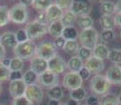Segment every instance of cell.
Returning a JSON list of instances; mask_svg holds the SVG:
<instances>
[{
  "label": "cell",
  "mask_w": 121,
  "mask_h": 105,
  "mask_svg": "<svg viewBox=\"0 0 121 105\" xmlns=\"http://www.w3.org/2000/svg\"><path fill=\"white\" fill-rule=\"evenodd\" d=\"M25 31L27 33L30 40L39 39L41 37H44L48 32V24H43L36 20H33L31 22H27L25 25Z\"/></svg>",
  "instance_id": "5b68a950"
},
{
  "label": "cell",
  "mask_w": 121,
  "mask_h": 105,
  "mask_svg": "<svg viewBox=\"0 0 121 105\" xmlns=\"http://www.w3.org/2000/svg\"><path fill=\"white\" fill-rule=\"evenodd\" d=\"M77 56L80 58L82 61H86L87 59H90L92 57V50L91 48H87L85 46H80L77 52Z\"/></svg>",
  "instance_id": "d590c367"
},
{
  "label": "cell",
  "mask_w": 121,
  "mask_h": 105,
  "mask_svg": "<svg viewBox=\"0 0 121 105\" xmlns=\"http://www.w3.org/2000/svg\"><path fill=\"white\" fill-rule=\"evenodd\" d=\"M53 3H54L53 0H34L32 6L35 10L39 11V13H40V12H45Z\"/></svg>",
  "instance_id": "83f0119b"
},
{
  "label": "cell",
  "mask_w": 121,
  "mask_h": 105,
  "mask_svg": "<svg viewBox=\"0 0 121 105\" xmlns=\"http://www.w3.org/2000/svg\"><path fill=\"white\" fill-rule=\"evenodd\" d=\"M48 99H51V100L60 101L64 96L62 86L60 84H57V85H54L52 87L48 88Z\"/></svg>",
  "instance_id": "44dd1931"
},
{
  "label": "cell",
  "mask_w": 121,
  "mask_h": 105,
  "mask_svg": "<svg viewBox=\"0 0 121 105\" xmlns=\"http://www.w3.org/2000/svg\"><path fill=\"white\" fill-rule=\"evenodd\" d=\"M108 45L104 43H97L96 46L92 50V55L96 58H99L101 60L104 59H108Z\"/></svg>",
  "instance_id": "ac0fdd59"
},
{
  "label": "cell",
  "mask_w": 121,
  "mask_h": 105,
  "mask_svg": "<svg viewBox=\"0 0 121 105\" xmlns=\"http://www.w3.org/2000/svg\"><path fill=\"white\" fill-rule=\"evenodd\" d=\"M116 34L114 32V29H102V32L100 33V40L103 42L104 44L111 42L115 39Z\"/></svg>",
  "instance_id": "e575fe53"
},
{
  "label": "cell",
  "mask_w": 121,
  "mask_h": 105,
  "mask_svg": "<svg viewBox=\"0 0 121 105\" xmlns=\"http://www.w3.org/2000/svg\"><path fill=\"white\" fill-rule=\"evenodd\" d=\"M36 44L33 40H29L23 43H17V45L13 48V53L15 57H18L20 59L24 60H31L35 57L36 53Z\"/></svg>",
  "instance_id": "7a4b0ae2"
},
{
  "label": "cell",
  "mask_w": 121,
  "mask_h": 105,
  "mask_svg": "<svg viewBox=\"0 0 121 105\" xmlns=\"http://www.w3.org/2000/svg\"><path fill=\"white\" fill-rule=\"evenodd\" d=\"M99 23L103 29H114V27L116 26L114 16L101 15V17L99 18Z\"/></svg>",
  "instance_id": "d4e9b609"
},
{
  "label": "cell",
  "mask_w": 121,
  "mask_h": 105,
  "mask_svg": "<svg viewBox=\"0 0 121 105\" xmlns=\"http://www.w3.org/2000/svg\"><path fill=\"white\" fill-rule=\"evenodd\" d=\"M85 102H86V105H99L100 99L96 95H90L85 98Z\"/></svg>",
  "instance_id": "b9f144b4"
},
{
  "label": "cell",
  "mask_w": 121,
  "mask_h": 105,
  "mask_svg": "<svg viewBox=\"0 0 121 105\" xmlns=\"http://www.w3.org/2000/svg\"><path fill=\"white\" fill-rule=\"evenodd\" d=\"M58 105H66L65 103H61V102H59V104H58Z\"/></svg>",
  "instance_id": "6f0895ef"
},
{
  "label": "cell",
  "mask_w": 121,
  "mask_h": 105,
  "mask_svg": "<svg viewBox=\"0 0 121 105\" xmlns=\"http://www.w3.org/2000/svg\"><path fill=\"white\" fill-rule=\"evenodd\" d=\"M91 2H94V3H98V4H101L104 0H90Z\"/></svg>",
  "instance_id": "db71d44e"
},
{
  "label": "cell",
  "mask_w": 121,
  "mask_h": 105,
  "mask_svg": "<svg viewBox=\"0 0 121 105\" xmlns=\"http://www.w3.org/2000/svg\"><path fill=\"white\" fill-rule=\"evenodd\" d=\"M59 104V101H57V100H48V105H58Z\"/></svg>",
  "instance_id": "f5cc1de1"
},
{
  "label": "cell",
  "mask_w": 121,
  "mask_h": 105,
  "mask_svg": "<svg viewBox=\"0 0 121 105\" xmlns=\"http://www.w3.org/2000/svg\"><path fill=\"white\" fill-rule=\"evenodd\" d=\"M63 29H64V26L60 20L54 21V22H50L48 34H50V36H52L53 38H57V37H59L62 35Z\"/></svg>",
  "instance_id": "d6986e66"
},
{
  "label": "cell",
  "mask_w": 121,
  "mask_h": 105,
  "mask_svg": "<svg viewBox=\"0 0 121 105\" xmlns=\"http://www.w3.org/2000/svg\"><path fill=\"white\" fill-rule=\"evenodd\" d=\"M79 47H80V46H79L77 40L66 41L65 45H64V47H63V50L66 54H69V55L75 56V55H77V52H78Z\"/></svg>",
  "instance_id": "f546056e"
},
{
  "label": "cell",
  "mask_w": 121,
  "mask_h": 105,
  "mask_svg": "<svg viewBox=\"0 0 121 105\" xmlns=\"http://www.w3.org/2000/svg\"><path fill=\"white\" fill-rule=\"evenodd\" d=\"M86 97H87L86 89H85L83 86L71 90V92H69V99L74 100V101H77L79 103H80L81 101H84Z\"/></svg>",
  "instance_id": "603a6c76"
},
{
  "label": "cell",
  "mask_w": 121,
  "mask_h": 105,
  "mask_svg": "<svg viewBox=\"0 0 121 105\" xmlns=\"http://www.w3.org/2000/svg\"><path fill=\"white\" fill-rule=\"evenodd\" d=\"M9 15H10V21L15 24H24V23H27V20H29L27 8L20 3L12 6L9 10Z\"/></svg>",
  "instance_id": "277c9868"
},
{
  "label": "cell",
  "mask_w": 121,
  "mask_h": 105,
  "mask_svg": "<svg viewBox=\"0 0 121 105\" xmlns=\"http://www.w3.org/2000/svg\"><path fill=\"white\" fill-rule=\"evenodd\" d=\"M65 42H66V40L63 37L59 36V37H57V38H55V41L53 42V44H54L56 50H63L64 45H65Z\"/></svg>",
  "instance_id": "60d3db41"
},
{
  "label": "cell",
  "mask_w": 121,
  "mask_h": 105,
  "mask_svg": "<svg viewBox=\"0 0 121 105\" xmlns=\"http://www.w3.org/2000/svg\"><path fill=\"white\" fill-rule=\"evenodd\" d=\"M119 36H120V39H121V31H120V34H119Z\"/></svg>",
  "instance_id": "680465c9"
},
{
  "label": "cell",
  "mask_w": 121,
  "mask_h": 105,
  "mask_svg": "<svg viewBox=\"0 0 121 105\" xmlns=\"http://www.w3.org/2000/svg\"><path fill=\"white\" fill-rule=\"evenodd\" d=\"M0 105H5V104H0Z\"/></svg>",
  "instance_id": "94428289"
},
{
  "label": "cell",
  "mask_w": 121,
  "mask_h": 105,
  "mask_svg": "<svg viewBox=\"0 0 121 105\" xmlns=\"http://www.w3.org/2000/svg\"><path fill=\"white\" fill-rule=\"evenodd\" d=\"M84 66L91 71V74L97 75V74H100L103 71L104 67H105V64H104L103 60L92 56L90 59L84 61Z\"/></svg>",
  "instance_id": "5bb4252c"
},
{
  "label": "cell",
  "mask_w": 121,
  "mask_h": 105,
  "mask_svg": "<svg viewBox=\"0 0 121 105\" xmlns=\"http://www.w3.org/2000/svg\"><path fill=\"white\" fill-rule=\"evenodd\" d=\"M25 89H26V84L24 83V81L22 79L10 81V84H9V92L13 97V99L23 97L25 94Z\"/></svg>",
  "instance_id": "7c38bea8"
},
{
  "label": "cell",
  "mask_w": 121,
  "mask_h": 105,
  "mask_svg": "<svg viewBox=\"0 0 121 105\" xmlns=\"http://www.w3.org/2000/svg\"><path fill=\"white\" fill-rule=\"evenodd\" d=\"M108 59V61L115 65L121 64V50L120 48H112V50H110Z\"/></svg>",
  "instance_id": "f1b7e54d"
},
{
  "label": "cell",
  "mask_w": 121,
  "mask_h": 105,
  "mask_svg": "<svg viewBox=\"0 0 121 105\" xmlns=\"http://www.w3.org/2000/svg\"><path fill=\"white\" fill-rule=\"evenodd\" d=\"M22 76H23V74L21 73V71H11L9 81L19 80V79H22Z\"/></svg>",
  "instance_id": "f6af8a7d"
},
{
  "label": "cell",
  "mask_w": 121,
  "mask_h": 105,
  "mask_svg": "<svg viewBox=\"0 0 121 105\" xmlns=\"http://www.w3.org/2000/svg\"><path fill=\"white\" fill-rule=\"evenodd\" d=\"M1 92H2V86H1V83H0V94H1Z\"/></svg>",
  "instance_id": "9f6ffc18"
},
{
  "label": "cell",
  "mask_w": 121,
  "mask_h": 105,
  "mask_svg": "<svg viewBox=\"0 0 121 105\" xmlns=\"http://www.w3.org/2000/svg\"><path fill=\"white\" fill-rule=\"evenodd\" d=\"M78 39L79 42L81 43V46H85V47L93 50L96 46V44L98 43L99 33L94 26L91 27V29H82L79 33Z\"/></svg>",
  "instance_id": "3957f363"
},
{
  "label": "cell",
  "mask_w": 121,
  "mask_h": 105,
  "mask_svg": "<svg viewBox=\"0 0 121 105\" xmlns=\"http://www.w3.org/2000/svg\"><path fill=\"white\" fill-rule=\"evenodd\" d=\"M33 1L34 0H19V3L20 4H22V5H24V6H30V5H32V3H33Z\"/></svg>",
  "instance_id": "c3c4849f"
},
{
  "label": "cell",
  "mask_w": 121,
  "mask_h": 105,
  "mask_svg": "<svg viewBox=\"0 0 121 105\" xmlns=\"http://www.w3.org/2000/svg\"><path fill=\"white\" fill-rule=\"evenodd\" d=\"M84 105H86V104H84Z\"/></svg>",
  "instance_id": "be15d7a7"
},
{
  "label": "cell",
  "mask_w": 121,
  "mask_h": 105,
  "mask_svg": "<svg viewBox=\"0 0 121 105\" xmlns=\"http://www.w3.org/2000/svg\"><path fill=\"white\" fill-rule=\"evenodd\" d=\"M37 83L40 86H42V87L50 88V87H52V86L59 84V76L52 73V71H44L43 74L38 76Z\"/></svg>",
  "instance_id": "8fae6325"
},
{
  "label": "cell",
  "mask_w": 121,
  "mask_h": 105,
  "mask_svg": "<svg viewBox=\"0 0 121 105\" xmlns=\"http://www.w3.org/2000/svg\"><path fill=\"white\" fill-rule=\"evenodd\" d=\"M117 101H118V104L121 105V94H119L117 96Z\"/></svg>",
  "instance_id": "11a10c76"
},
{
  "label": "cell",
  "mask_w": 121,
  "mask_h": 105,
  "mask_svg": "<svg viewBox=\"0 0 121 105\" xmlns=\"http://www.w3.org/2000/svg\"><path fill=\"white\" fill-rule=\"evenodd\" d=\"M112 84L105 78L104 75L97 74L92 77L90 81V89L96 96H104L108 94Z\"/></svg>",
  "instance_id": "6da1fadb"
},
{
  "label": "cell",
  "mask_w": 121,
  "mask_h": 105,
  "mask_svg": "<svg viewBox=\"0 0 121 105\" xmlns=\"http://www.w3.org/2000/svg\"><path fill=\"white\" fill-rule=\"evenodd\" d=\"M30 69H31V71H33L35 74H37L39 76V75L43 74L44 71H48V61L35 56V57H33L31 59Z\"/></svg>",
  "instance_id": "9a60e30c"
},
{
  "label": "cell",
  "mask_w": 121,
  "mask_h": 105,
  "mask_svg": "<svg viewBox=\"0 0 121 105\" xmlns=\"http://www.w3.org/2000/svg\"><path fill=\"white\" fill-rule=\"evenodd\" d=\"M12 105H34V104L32 103L25 96H23V97H19V98L13 99Z\"/></svg>",
  "instance_id": "f35d334b"
},
{
  "label": "cell",
  "mask_w": 121,
  "mask_h": 105,
  "mask_svg": "<svg viewBox=\"0 0 121 105\" xmlns=\"http://www.w3.org/2000/svg\"><path fill=\"white\" fill-rule=\"evenodd\" d=\"M22 80L24 81V83L27 85H32V84L37 83V80H38V75L35 74L33 71L29 69V71H24L22 76Z\"/></svg>",
  "instance_id": "4dcf8cb0"
},
{
  "label": "cell",
  "mask_w": 121,
  "mask_h": 105,
  "mask_svg": "<svg viewBox=\"0 0 121 105\" xmlns=\"http://www.w3.org/2000/svg\"><path fill=\"white\" fill-rule=\"evenodd\" d=\"M79 33L77 31L74 25H71V26H65L63 29V32H62L61 36L65 39L66 41H72V40H77Z\"/></svg>",
  "instance_id": "cb8c5ba5"
},
{
  "label": "cell",
  "mask_w": 121,
  "mask_h": 105,
  "mask_svg": "<svg viewBox=\"0 0 121 105\" xmlns=\"http://www.w3.org/2000/svg\"><path fill=\"white\" fill-rule=\"evenodd\" d=\"M65 104H66V105H81L80 103H79V102H77V101H74V100H72V99H69Z\"/></svg>",
  "instance_id": "f907efd6"
},
{
  "label": "cell",
  "mask_w": 121,
  "mask_h": 105,
  "mask_svg": "<svg viewBox=\"0 0 121 105\" xmlns=\"http://www.w3.org/2000/svg\"><path fill=\"white\" fill-rule=\"evenodd\" d=\"M114 19H115V25L121 29V13H116L114 15Z\"/></svg>",
  "instance_id": "bcb514c9"
},
{
  "label": "cell",
  "mask_w": 121,
  "mask_h": 105,
  "mask_svg": "<svg viewBox=\"0 0 121 105\" xmlns=\"http://www.w3.org/2000/svg\"><path fill=\"white\" fill-rule=\"evenodd\" d=\"M24 66V61L18 57L11 58V64H10V71H21Z\"/></svg>",
  "instance_id": "1f68e13d"
},
{
  "label": "cell",
  "mask_w": 121,
  "mask_h": 105,
  "mask_svg": "<svg viewBox=\"0 0 121 105\" xmlns=\"http://www.w3.org/2000/svg\"><path fill=\"white\" fill-rule=\"evenodd\" d=\"M36 21H38V22H40V23H43V24H50L45 12H40V13L38 14V16H37Z\"/></svg>",
  "instance_id": "ee69618b"
},
{
  "label": "cell",
  "mask_w": 121,
  "mask_h": 105,
  "mask_svg": "<svg viewBox=\"0 0 121 105\" xmlns=\"http://www.w3.org/2000/svg\"><path fill=\"white\" fill-rule=\"evenodd\" d=\"M72 2H73V0H55L54 3L57 4L59 8H61L62 10H69V8H71V4Z\"/></svg>",
  "instance_id": "ab89813d"
},
{
  "label": "cell",
  "mask_w": 121,
  "mask_h": 105,
  "mask_svg": "<svg viewBox=\"0 0 121 105\" xmlns=\"http://www.w3.org/2000/svg\"><path fill=\"white\" fill-rule=\"evenodd\" d=\"M105 78L108 82L114 85L121 86V66L120 65H112L105 73Z\"/></svg>",
  "instance_id": "4fadbf2b"
},
{
  "label": "cell",
  "mask_w": 121,
  "mask_h": 105,
  "mask_svg": "<svg viewBox=\"0 0 121 105\" xmlns=\"http://www.w3.org/2000/svg\"><path fill=\"white\" fill-rule=\"evenodd\" d=\"M10 15H9V8L4 5H0V27H3L9 24Z\"/></svg>",
  "instance_id": "d6a6232c"
},
{
  "label": "cell",
  "mask_w": 121,
  "mask_h": 105,
  "mask_svg": "<svg viewBox=\"0 0 121 105\" xmlns=\"http://www.w3.org/2000/svg\"><path fill=\"white\" fill-rule=\"evenodd\" d=\"M62 85L67 89L73 90L81 87L83 85V80L76 71H67L64 74L63 79H62Z\"/></svg>",
  "instance_id": "9c48e42d"
},
{
  "label": "cell",
  "mask_w": 121,
  "mask_h": 105,
  "mask_svg": "<svg viewBox=\"0 0 121 105\" xmlns=\"http://www.w3.org/2000/svg\"><path fill=\"white\" fill-rule=\"evenodd\" d=\"M10 74H11L10 68L4 66L1 63V61H0V83L8 81L10 79Z\"/></svg>",
  "instance_id": "74e56055"
},
{
  "label": "cell",
  "mask_w": 121,
  "mask_h": 105,
  "mask_svg": "<svg viewBox=\"0 0 121 105\" xmlns=\"http://www.w3.org/2000/svg\"><path fill=\"white\" fill-rule=\"evenodd\" d=\"M46 17H48V22H54V21H59L62 18L64 14V11L61 8L57 5V4L53 3L50 5V8L45 11Z\"/></svg>",
  "instance_id": "2e32d148"
},
{
  "label": "cell",
  "mask_w": 121,
  "mask_h": 105,
  "mask_svg": "<svg viewBox=\"0 0 121 105\" xmlns=\"http://www.w3.org/2000/svg\"><path fill=\"white\" fill-rule=\"evenodd\" d=\"M0 43H1L5 48L8 47V48H12V50H13V48L17 45L15 33L4 32L3 34H1V40H0Z\"/></svg>",
  "instance_id": "e0dca14e"
},
{
  "label": "cell",
  "mask_w": 121,
  "mask_h": 105,
  "mask_svg": "<svg viewBox=\"0 0 121 105\" xmlns=\"http://www.w3.org/2000/svg\"><path fill=\"white\" fill-rule=\"evenodd\" d=\"M76 19H77V16L75 15V14H73L69 10H67L64 12L63 16H62V18L60 19L61 21V23L63 24V26H71V25H73L74 23L76 22Z\"/></svg>",
  "instance_id": "4316f807"
},
{
  "label": "cell",
  "mask_w": 121,
  "mask_h": 105,
  "mask_svg": "<svg viewBox=\"0 0 121 105\" xmlns=\"http://www.w3.org/2000/svg\"><path fill=\"white\" fill-rule=\"evenodd\" d=\"M100 12L102 15H108V16H114L117 11H116V3L110 0H104L101 4H100Z\"/></svg>",
  "instance_id": "7402d4cb"
},
{
  "label": "cell",
  "mask_w": 121,
  "mask_h": 105,
  "mask_svg": "<svg viewBox=\"0 0 121 105\" xmlns=\"http://www.w3.org/2000/svg\"><path fill=\"white\" fill-rule=\"evenodd\" d=\"M24 96L33 104H40L41 102H42L43 97H44L42 86H40L38 83L32 84V85H27L26 89H25Z\"/></svg>",
  "instance_id": "ba28073f"
},
{
  "label": "cell",
  "mask_w": 121,
  "mask_h": 105,
  "mask_svg": "<svg viewBox=\"0 0 121 105\" xmlns=\"http://www.w3.org/2000/svg\"><path fill=\"white\" fill-rule=\"evenodd\" d=\"M1 63L6 67H10V64H11V58H4V59L1 60Z\"/></svg>",
  "instance_id": "681fc988"
},
{
  "label": "cell",
  "mask_w": 121,
  "mask_h": 105,
  "mask_svg": "<svg viewBox=\"0 0 121 105\" xmlns=\"http://www.w3.org/2000/svg\"><path fill=\"white\" fill-rule=\"evenodd\" d=\"M66 68H67V65H66L65 60L60 55H58V54L48 61V71H52V73L58 75V76L61 74H64Z\"/></svg>",
  "instance_id": "30bf717a"
},
{
  "label": "cell",
  "mask_w": 121,
  "mask_h": 105,
  "mask_svg": "<svg viewBox=\"0 0 121 105\" xmlns=\"http://www.w3.org/2000/svg\"><path fill=\"white\" fill-rule=\"evenodd\" d=\"M10 1H14V0H10Z\"/></svg>",
  "instance_id": "6125c7cd"
},
{
  "label": "cell",
  "mask_w": 121,
  "mask_h": 105,
  "mask_svg": "<svg viewBox=\"0 0 121 105\" xmlns=\"http://www.w3.org/2000/svg\"><path fill=\"white\" fill-rule=\"evenodd\" d=\"M0 40H1V34H0Z\"/></svg>",
  "instance_id": "91938a15"
},
{
  "label": "cell",
  "mask_w": 121,
  "mask_h": 105,
  "mask_svg": "<svg viewBox=\"0 0 121 105\" xmlns=\"http://www.w3.org/2000/svg\"><path fill=\"white\" fill-rule=\"evenodd\" d=\"M99 105H119L117 101V96L114 94H106L102 96V98L100 99V104Z\"/></svg>",
  "instance_id": "836d02e7"
},
{
  "label": "cell",
  "mask_w": 121,
  "mask_h": 105,
  "mask_svg": "<svg viewBox=\"0 0 121 105\" xmlns=\"http://www.w3.org/2000/svg\"><path fill=\"white\" fill-rule=\"evenodd\" d=\"M5 55H6V48L0 43V61L5 58Z\"/></svg>",
  "instance_id": "7dc6e473"
},
{
  "label": "cell",
  "mask_w": 121,
  "mask_h": 105,
  "mask_svg": "<svg viewBox=\"0 0 121 105\" xmlns=\"http://www.w3.org/2000/svg\"><path fill=\"white\" fill-rule=\"evenodd\" d=\"M93 6L90 0H73L69 11L75 14L77 17L79 16H87L92 13Z\"/></svg>",
  "instance_id": "52a82bcc"
},
{
  "label": "cell",
  "mask_w": 121,
  "mask_h": 105,
  "mask_svg": "<svg viewBox=\"0 0 121 105\" xmlns=\"http://www.w3.org/2000/svg\"><path fill=\"white\" fill-rule=\"evenodd\" d=\"M76 22L79 26L82 29H91L94 25V20L91 17L90 15L87 16H79L76 19Z\"/></svg>",
  "instance_id": "484cf974"
},
{
  "label": "cell",
  "mask_w": 121,
  "mask_h": 105,
  "mask_svg": "<svg viewBox=\"0 0 121 105\" xmlns=\"http://www.w3.org/2000/svg\"><path fill=\"white\" fill-rule=\"evenodd\" d=\"M15 36H16V41H17V43H23V42H26L30 40L25 29H19L15 33Z\"/></svg>",
  "instance_id": "8d00e7d4"
},
{
  "label": "cell",
  "mask_w": 121,
  "mask_h": 105,
  "mask_svg": "<svg viewBox=\"0 0 121 105\" xmlns=\"http://www.w3.org/2000/svg\"><path fill=\"white\" fill-rule=\"evenodd\" d=\"M78 75L80 76V78L82 79L83 81H85V80H88V79L91 78V75H92V74H91V71H88L86 67L83 66L82 68L78 71Z\"/></svg>",
  "instance_id": "7bdbcfd3"
},
{
  "label": "cell",
  "mask_w": 121,
  "mask_h": 105,
  "mask_svg": "<svg viewBox=\"0 0 121 105\" xmlns=\"http://www.w3.org/2000/svg\"><path fill=\"white\" fill-rule=\"evenodd\" d=\"M116 11L117 13H121V0H118L116 3Z\"/></svg>",
  "instance_id": "816d5d0a"
},
{
  "label": "cell",
  "mask_w": 121,
  "mask_h": 105,
  "mask_svg": "<svg viewBox=\"0 0 121 105\" xmlns=\"http://www.w3.org/2000/svg\"><path fill=\"white\" fill-rule=\"evenodd\" d=\"M66 65H67V68L69 69V71H76V73H78V71L84 66V63H83V61L77 55H75L69 58Z\"/></svg>",
  "instance_id": "ffe728a7"
},
{
  "label": "cell",
  "mask_w": 121,
  "mask_h": 105,
  "mask_svg": "<svg viewBox=\"0 0 121 105\" xmlns=\"http://www.w3.org/2000/svg\"><path fill=\"white\" fill-rule=\"evenodd\" d=\"M57 50L55 48L54 44L50 41H44L41 42L40 44L36 46V53H35V56L36 57H39L41 59H44L46 61L53 58L55 55H57Z\"/></svg>",
  "instance_id": "8992f818"
}]
</instances>
